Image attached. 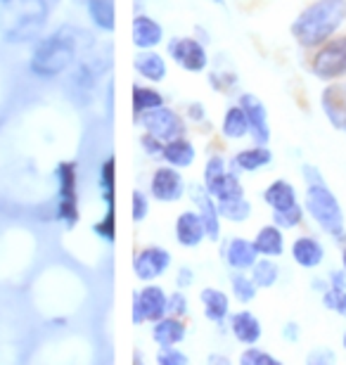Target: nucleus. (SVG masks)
Returning a JSON list of instances; mask_svg holds the SVG:
<instances>
[{
    "label": "nucleus",
    "instance_id": "35",
    "mask_svg": "<svg viewBox=\"0 0 346 365\" xmlns=\"http://www.w3.org/2000/svg\"><path fill=\"white\" fill-rule=\"evenodd\" d=\"M301 221H304V209H301L299 204H292V207H285V209H275L273 211V223L280 225L283 230L297 228Z\"/></svg>",
    "mask_w": 346,
    "mask_h": 365
},
{
    "label": "nucleus",
    "instance_id": "39",
    "mask_svg": "<svg viewBox=\"0 0 346 365\" xmlns=\"http://www.w3.org/2000/svg\"><path fill=\"white\" fill-rule=\"evenodd\" d=\"M166 309H168V316H178V318H185L188 316V297L183 294V289H175L168 294V302H166Z\"/></svg>",
    "mask_w": 346,
    "mask_h": 365
},
{
    "label": "nucleus",
    "instance_id": "5",
    "mask_svg": "<svg viewBox=\"0 0 346 365\" xmlns=\"http://www.w3.org/2000/svg\"><path fill=\"white\" fill-rule=\"evenodd\" d=\"M76 162H60L57 166V207L55 218L71 230L78 223V185H76Z\"/></svg>",
    "mask_w": 346,
    "mask_h": 365
},
{
    "label": "nucleus",
    "instance_id": "28",
    "mask_svg": "<svg viewBox=\"0 0 346 365\" xmlns=\"http://www.w3.org/2000/svg\"><path fill=\"white\" fill-rule=\"evenodd\" d=\"M88 17L93 26L105 34H112L116 29V12L114 0H88Z\"/></svg>",
    "mask_w": 346,
    "mask_h": 365
},
{
    "label": "nucleus",
    "instance_id": "26",
    "mask_svg": "<svg viewBox=\"0 0 346 365\" xmlns=\"http://www.w3.org/2000/svg\"><path fill=\"white\" fill-rule=\"evenodd\" d=\"M270 162H273V152H270L266 145H254V148L240 150L238 155H235V166L247 173L259 171L263 166H268Z\"/></svg>",
    "mask_w": 346,
    "mask_h": 365
},
{
    "label": "nucleus",
    "instance_id": "6",
    "mask_svg": "<svg viewBox=\"0 0 346 365\" xmlns=\"http://www.w3.org/2000/svg\"><path fill=\"white\" fill-rule=\"evenodd\" d=\"M168 294L164 287L154 282H145V287L140 292H133V302H131V318H133V325H143V323H157L159 318H164L168 309H166Z\"/></svg>",
    "mask_w": 346,
    "mask_h": 365
},
{
    "label": "nucleus",
    "instance_id": "14",
    "mask_svg": "<svg viewBox=\"0 0 346 365\" xmlns=\"http://www.w3.org/2000/svg\"><path fill=\"white\" fill-rule=\"evenodd\" d=\"M131 38L138 50H154L164 41V26L150 14H136L131 26Z\"/></svg>",
    "mask_w": 346,
    "mask_h": 365
},
{
    "label": "nucleus",
    "instance_id": "41",
    "mask_svg": "<svg viewBox=\"0 0 346 365\" xmlns=\"http://www.w3.org/2000/svg\"><path fill=\"white\" fill-rule=\"evenodd\" d=\"M157 363L159 365H188L190 359L183 351H178L175 346H166L157 354Z\"/></svg>",
    "mask_w": 346,
    "mask_h": 365
},
{
    "label": "nucleus",
    "instance_id": "48",
    "mask_svg": "<svg viewBox=\"0 0 346 365\" xmlns=\"http://www.w3.org/2000/svg\"><path fill=\"white\" fill-rule=\"evenodd\" d=\"M342 261H344V271H346V250H344V254H342Z\"/></svg>",
    "mask_w": 346,
    "mask_h": 365
},
{
    "label": "nucleus",
    "instance_id": "33",
    "mask_svg": "<svg viewBox=\"0 0 346 365\" xmlns=\"http://www.w3.org/2000/svg\"><path fill=\"white\" fill-rule=\"evenodd\" d=\"M230 287H233V297L245 306V304H252L256 299V282L252 280V275H245V271H238L230 277Z\"/></svg>",
    "mask_w": 346,
    "mask_h": 365
},
{
    "label": "nucleus",
    "instance_id": "30",
    "mask_svg": "<svg viewBox=\"0 0 346 365\" xmlns=\"http://www.w3.org/2000/svg\"><path fill=\"white\" fill-rule=\"evenodd\" d=\"M164 105V95H161L157 88H152L150 83L143 86V83H136L133 86V114L136 119L140 114L150 112V109H157Z\"/></svg>",
    "mask_w": 346,
    "mask_h": 365
},
{
    "label": "nucleus",
    "instance_id": "45",
    "mask_svg": "<svg viewBox=\"0 0 346 365\" xmlns=\"http://www.w3.org/2000/svg\"><path fill=\"white\" fill-rule=\"evenodd\" d=\"M188 116H193L195 121H204L207 119V112H204V107L200 105V102H193V105L188 107Z\"/></svg>",
    "mask_w": 346,
    "mask_h": 365
},
{
    "label": "nucleus",
    "instance_id": "12",
    "mask_svg": "<svg viewBox=\"0 0 346 365\" xmlns=\"http://www.w3.org/2000/svg\"><path fill=\"white\" fill-rule=\"evenodd\" d=\"M171 252L164 250L159 245H150L145 250H140L133 259V271L140 282H154L168 271L171 266Z\"/></svg>",
    "mask_w": 346,
    "mask_h": 365
},
{
    "label": "nucleus",
    "instance_id": "36",
    "mask_svg": "<svg viewBox=\"0 0 346 365\" xmlns=\"http://www.w3.org/2000/svg\"><path fill=\"white\" fill-rule=\"evenodd\" d=\"M322 304H325V309L346 318V287H332V284H330V287L322 292Z\"/></svg>",
    "mask_w": 346,
    "mask_h": 365
},
{
    "label": "nucleus",
    "instance_id": "4",
    "mask_svg": "<svg viewBox=\"0 0 346 365\" xmlns=\"http://www.w3.org/2000/svg\"><path fill=\"white\" fill-rule=\"evenodd\" d=\"M304 180H306V209L313 216V221L320 225L322 230L330 232L332 237L344 235V214L337 202L332 190L327 187L325 178L315 166H304Z\"/></svg>",
    "mask_w": 346,
    "mask_h": 365
},
{
    "label": "nucleus",
    "instance_id": "15",
    "mask_svg": "<svg viewBox=\"0 0 346 365\" xmlns=\"http://www.w3.org/2000/svg\"><path fill=\"white\" fill-rule=\"evenodd\" d=\"M133 69L143 81L150 83H161L168 74L166 67V57L154 50H138V55L133 57Z\"/></svg>",
    "mask_w": 346,
    "mask_h": 365
},
{
    "label": "nucleus",
    "instance_id": "42",
    "mask_svg": "<svg viewBox=\"0 0 346 365\" xmlns=\"http://www.w3.org/2000/svg\"><path fill=\"white\" fill-rule=\"evenodd\" d=\"M131 214H133L136 223H143L147 214H150V200H147V195L140 192V190L133 192V207H131Z\"/></svg>",
    "mask_w": 346,
    "mask_h": 365
},
{
    "label": "nucleus",
    "instance_id": "51",
    "mask_svg": "<svg viewBox=\"0 0 346 365\" xmlns=\"http://www.w3.org/2000/svg\"><path fill=\"white\" fill-rule=\"evenodd\" d=\"M7 3V0H0V5H5Z\"/></svg>",
    "mask_w": 346,
    "mask_h": 365
},
{
    "label": "nucleus",
    "instance_id": "9",
    "mask_svg": "<svg viewBox=\"0 0 346 365\" xmlns=\"http://www.w3.org/2000/svg\"><path fill=\"white\" fill-rule=\"evenodd\" d=\"M138 123L145 128V133L157 135L159 140H164V143L173 140V138L185 135V121H183V116L175 112V109L166 107V105L140 114Z\"/></svg>",
    "mask_w": 346,
    "mask_h": 365
},
{
    "label": "nucleus",
    "instance_id": "17",
    "mask_svg": "<svg viewBox=\"0 0 346 365\" xmlns=\"http://www.w3.org/2000/svg\"><path fill=\"white\" fill-rule=\"evenodd\" d=\"M207 237L204 232V223L197 211H183L175 218V242L185 250H193V247L202 245V240Z\"/></svg>",
    "mask_w": 346,
    "mask_h": 365
},
{
    "label": "nucleus",
    "instance_id": "1",
    "mask_svg": "<svg viewBox=\"0 0 346 365\" xmlns=\"http://www.w3.org/2000/svg\"><path fill=\"white\" fill-rule=\"evenodd\" d=\"M346 19V0H315L292 21V36L301 48H318L337 34Z\"/></svg>",
    "mask_w": 346,
    "mask_h": 365
},
{
    "label": "nucleus",
    "instance_id": "13",
    "mask_svg": "<svg viewBox=\"0 0 346 365\" xmlns=\"http://www.w3.org/2000/svg\"><path fill=\"white\" fill-rule=\"evenodd\" d=\"M240 105L242 109L247 112V119H249V133L256 140V145H268L270 140V123H268V112H266V105L256 98L252 93H245L240 98Z\"/></svg>",
    "mask_w": 346,
    "mask_h": 365
},
{
    "label": "nucleus",
    "instance_id": "7",
    "mask_svg": "<svg viewBox=\"0 0 346 365\" xmlns=\"http://www.w3.org/2000/svg\"><path fill=\"white\" fill-rule=\"evenodd\" d=\"M168 57L178 64L180 69L190 71V74H202L209 67V53L204 48V43H200L193 36H178V38L168 41Z\"/></svg>",
    "mask_w": 346,
    "mask_h": 365
},
{
    "label": "nucleus",
    "instance_id": "43",
    "mask_svg": "<svg viewBox=\"0 0 346 365\" xmlns=\"http://www.w3.org/2000/svg\"><path fill=\"white\" fill-rule=\"evenodd\" d=\"M140 148H143L147 157L157 159V157H161V150H164V140H159V138L152 133H143L140 135Z\"/></svg>",
    "mask_w": 346,
    "mask_h": 365
},
{
    "label": "nucleus",
    "instance_id": "24",
    "mask_svg": "<svg viewBox=\"0 0 346 365\" xmlns=\"http://www.w3.org/2000/svg\"><path fill=\"white\" fill-rule=\"evenodd\" d=\"M292 257L301 268H318L325 259V250L315 237H299L292 245Z\"/></svg>",
    "mask_w": 346,
    "mask_h": 365
},
{
    "label": "nucleus",
    "instance_id": "38",
    "mask_svg": "<svg viewBox=\"0 0 346 365\" xmlns=\"http://www.w3.org/2000/svg\"><path fill=\"white\" fill-rule=\"evenodd\" d=\"M240 363L242 365H280V361L275 356H270L266 351H261V349H256L254 344L247 349V351H242L240 356Z\"/></svg>",
    "mask_w": 346,
    "mask_h": 365
},
{
    "label": "nucleus",
    "instance_id": "22",
    "mask_svg": "<svg viewBox=\"0 0 346 365\" xmlns=\"http://www.w3.org/2000/svg\"><path fill=\"white\" fill-rule=\"evenodd\" d=\"M200 302H202L204 318L211 320V323L220 325L228 316H230V297H228L223 289L204 287L200 292Z\"/></svg>",
    "mask_w": 346,
    "mask_h": 365
},
{
    "label": "nucleus",
    "instance_id": "10",
    "mask_svg": "<svg viewBox=\"0 0 346 365\" xmlns=\"http://www.w3.org/2000/svg\"><path fill=\"white\" fill-rule=\"evenodd\" d=\"M185 192L190 195V200L195 202L197 214H200L202 223H204V232H207V240L211 242H218L220 240V214H218V204L211 197V192L207 190L204 182H190L185 187Z\"/></svg>",
    "mask_w": 346,
    "mask_h": 365
},
{
    "label": "nucleus",
    "instance_id": "11",
    "mask_svg": "<svg viewBox=\"0 0 346 365\" xmlns=\"http://www.w3.org/2000/svg\"><path fill=\"white\" fill-rule=\"evenodd\" d=\"M150 197L164 204L180 202L183 197H185V180L180 176V169H175L171 164L159 166V169L152 173Z\"/></svg>",
    "mask_w": 346,
    "mask_h": 365
},
{
    "label": "nucleus",
    "instance_id": "8",
    "mask_svg": "<svg viewBox=\"0 0 346 365\" xmlns=\"http://www.w3.org/2000/svg\"><path fill=\"white\" fill-rule=\"evenodd\" d=\"M311 71L320 81H335L346 74V36L322 43L311 60Z\"/></svg>",
    "mask_w": 346,
    "mask_h": 365
},
{
    "label": "nucleus",
    "instance_id": "47",
    "mask_svg": "<svg viewBox=\"0 0 346 365\" xmlns=\"http://www.w3.org/2000/svg\"><path fill=\"white\" fill-rule=\"evenodd\" d=\"M285 337H287V339H297V337H299V332H297V325H294V323H290V325H287V327H285Z\"/></svg>",
    "mask_w": 346,
    "mask_h": 365
},
{
    "label": "nucleus",
    "instance_id": "29",
    "mask_svg": "<svg viewBox=\"0 0 346 365\" xmlns=\"http://www.w3.org/2000/svg\"><path fill=\"white\" fill-rule=\"evenodd\" d=\"M263 202H266L273 211L292 207V204H297V190H294L292 182H287V180H273L266 190H263Z\"/></svg>",
    "mask_w": 346,
    "mask_h": 365
},
{
    "label": "nucleus",
    "instance_id": "40",
    "mask_svg": "<svg viewBox=\"0 0 346 365\" xmlns=\"http://www.w3.org/2000/svg\"><path fill=\"white\" fill-rule=\"evenodd\" d=\"M225 159L223 157H218V155H213L207 159V166H204V185H211L213 180H216L220 173H225Z\"/></svg>",
    "mask_w": 346,
    "mask_h": 365
},
{
    "label": "nucleus",
    "instance_id": "2",
    "mask_svg": "<svg viewBox=\"0 0 346 365\" xmlns=\"http://www.w3.org/2000/svg\"><path fill=\"white\" fill-rule=\"evenodd\" d=\"M78 55L76 36L69 29L46 36L43 41L36 43L31 57H29V69L39 78H55L73 67Z\"/></svg>",
    "mask_w": 346,
    "mask_h": 365
},
{
    "label": "nucleus",
    "instance_id": "37",
    "mask_svg": "<svg viewBox=\"0 0 346 365\" xmlns=\"http://www.w3.org/2000/svg\"><path fill=\"white\" fill-rule=\"evenodd\" d=\"M93 232L98 237L105 240V242L114 245V240H116V232H114V204H109L105 216H102V221H98L93 225Z\"/></svg>",
    "mask_w": 346,
    "mask_h": 365
},
{
    "label": "nucleus",
    "instance_id": "25",
    "mask_svg": "<svg viewBox=\"0 0 346 365\" xmlns=\"http://www.w3.org/2000/svg\"><path fill=\"white\" fill-rule=\"evenodd\" d=\"M220 133H223L228 140H242V138L249 133V119L240 102L225 109L223 121H220Z\"/></svg>",
    "mask_w": 346,
    "mask_h": 365
},
{
    "label": "nucleus",
    "instance_id": "27",
    "mask_svg": "<svg viewBox=\"0 0 346 365\" xmlns=\"http://www.w3.org/2000/svg\"><path fill=\"white\" fill-rule=\"evenodd\" d=\"M207 190L216 202H228V200H240V197H245V187H242L240 178L235 176L233 171L220 173L211 185H207Z\"/></svg>",
    "mask_w": 346,
    "mask_h": 365
},
{
    "label": "nucleus",
    "instance_id": "31",
    "mask_svg": "<svg viewBox=\"0 0 346 365\" xmlns=\"http://www.w3.org/2000/svg\"><path fill=\"white\" fill-rule=\"evenodd\" d=\"M218 204V214L223 221L230 223H245L249 216H252V204H249L247 197H240V200H228V202H216Z\"/></svg>",
    "mask_w": 346,
    "mask_h": 365
},
{
    "label": "nucleus",
    "instance_id": "18",
    "mask_svg": "<svg viewBox=\"0 0 346 365\" xmlns=\"http://www.w3.org/2000/svg\"><path fill=\"white\" fill-rule=\"evenodd\" d=\"M230 332H233V337L240 341V344L252 346V344H256V341L261 339L263 327H261V320L256 318L252 311L242 309V311L233 313V316H230Z\"/></svg>",
    "mask_w": 346,
    "mask_h": 365
},
{
    "label": "nucleus",
    "instance_id": "23",
    "mask_svg": "<svg viewBox=\"0 0 346 365\" xmlns=\"http://www.w3.org/2000/svg\"><path fill=\"white\" fill-rule=\"evenodd\" d=\"M254 247L259 252V257H268V259H278L285 254V235L280 225H263V228L256 232L254 237Z\"/></svg>",
    "mask_w": 346,
    "mask_h": 365
},
{
    "label": "nucleus",
    "instance_id": "44",
    "mask_svg": "<svg viewBox=\"0 0 346 365\" xmlns=\"http://www.w3.org/2000/svg\"><path fill=\"white\" fill-rule=\"evenodd\" d=\"M193 282H195L193 271H190V268H180V271H178V277H175V284H178V289H188Z\"/></svg>",
    "mask_w": 346,
    "mask_h": 365
},
{
    "label": "nucleus",
    "instance_id": "34",
    "mask_svg": "<svg viewBox=\"0 0 346 365\" xmlns=\"http://www.w3.org/2000/svg\"><path fill=\"white\" fill-rule=\"evenodd\" d=\"M114 173H116L114 157H107L100 169V190H102V200H105L107 207L114 204Z\"/></svg>",
    "mask_w": 346,
    "mask_h": 365
},
{
    "label": "nucleus",
    "instance_id": "19",
    "mask_svg": "<svg viewBox=\"0 0 346 365\" xmlns=\"http://www.w3.org/2000/svg\"><path fill=\"white\" fill-rule=\"evenodd\" d=\"M152 339L157 341L159 349H166V346H175L180 344L183 339H185L188 334V327L183 323V318L178 316H166L159 318L157 323H152Z\"/></svg>",
    "mask_w": 346,
    "mask_h": 365
},
{
    "label": "nucleus",
    "instance_id": "52",
    "mask_svg": "<svg viewBox=\"0 0 346 365\" xmlns=\"http://www.w3.org/2000/svg\"><path fill=\"white\" fill-rule=\"evenodd\" d=\"M140 3H147V0H140Z\"/></svg>",
    "mask_w": 346,
    "mask_h": 365
},
{
    "label": "nucleus",
    "instance_id": "3",
    "mask_svg": "<svg viewBox=\"0 0 346 365\" xmlns=\"http://www.w3.org/2000/svg\"><path fill=\"white\" fill-rule=\"evenodd\" d=\"M46 0H7L0 12V31L7 43H29L48 24Z\"/></svg>",
    "mask_w": 346,
    "mask_h": 365
},
{
    "label": "nucleus",
    "instance_id": "49",
    "mask_svg": "<svg viewBox=\"0 0 346 365\" xmlns=\"http://www.w3.org/2000/svg\"><path fill=\"white\" fill-rule=\"evenodd\" d=\"M211 3H216V5H223V3H225V0H211Z\"/></svg>",
    "mask_w": 346,
    "mask_h": 365
},
{
    "label": "nucleus",
    "instance_id": "20",
    "mask_svg": "<svg viewBox=\"0 0 346 365\" xmlns=\"http://www.w3.org/2000/svg\"><path fill=\"white\" fill-rule=\"evenodd\" d=\"M322 109L335 128L346 130V83H335L322 93Z\"/></svg>",
    "mask_w": 346,
    "mask_h": 365
},
{
    "label": "nucleus",
    "instance_id": "50",
    "mask_svg": "<svg viewBox=\"0 0 346 365\" xmlns=\"http://www.w3.org/2000/svg\"><path fill=\"white\" fill-rule=\"evenodd\" d=\"M344 349H346V332H344Z\"/></svg>",
    "mask_w": 346,
    "mask_h": 365
},
{
    "label": "nucleus",
    "instance_id": "32",
    "mask_svg": "<svg viewBox=\"0 0 346 365\" xmlns=\"http://www.w3.org/2000/svg\"><path fill=\"white\" fill-rule=\"evenodd\" d=\"M278 277H280V268L273 264V259L263 257L261 261H256V264L252 266V280L256 282V287L259 289L273 287V284L278 282Z\"/></svg>",
    "mask_w": 346,
    "mask_h": 365
},
{
    "label": "nucleus",
    "instance_id": "46",
    "mask_svg": "<svg viewBox=\"0 0 346 365\" xmlns=\"http://www.w3.org/2000/svg\"><path fill=\"white\" fill-rule=\"evenodd\" d=\"M330 361V363H332L335 361V356L332 354H330V351H322V354H311V356H308V363H313V361Z\"/></svg>",
    "mask_w": 346,
    "mask_h": 365
},
{
    "label": "nucleus",
    "instance_id": "21",
    "mask_svg": "<svg viewBox=\"0 0 346 365\" xmlns=\"http://www.w3.org/2000/svg\"><path fill=\"white\" fill-rule=\"evenodd\" d=\"M161 159H164L166 164L175 166V169H190L197 159V150H195L193 140H188L185 135H180V138H173V140L164 143Z\"/></svg>",
    "mask_w": 346,
    "mask_h": 365
},
{
    "label": "nucleus",
    "instance_id": "16",
    "mask_svg": "<svg viewBox=\"0 0 346 365\" xmlns=\"http://www.w3.org/2000/svg\"><path fill=\"white\" fill-rule=\"evenodd\" d=\"M223 259L233 271H252V266L259 261V252L254 247V240L233 237L230 242L223 247Z\"/></svg>",
    "mask_w": 346,
    "mask_h": 365
}]
</instances>
